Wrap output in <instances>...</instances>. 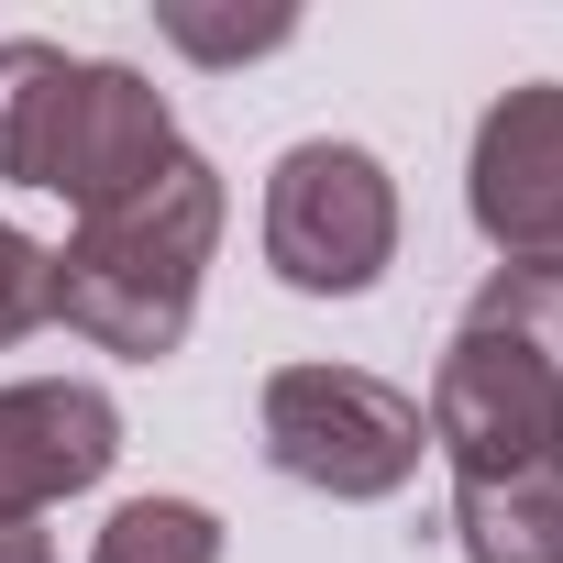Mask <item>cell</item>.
<instances>
[{
  "mask_svg": "<svg viewBox=\"0 0 563 563\" xmlns=\"http://www.w3.org/2000/svg\"><path fill=\"white\" fill-rule=\"evenodd\" d=\"M464 321L497 332V343H519V354H541V365H563V254H541V265H486V288L464 299Z\"/></svg>",
  "mask_w": 563,
  "mask_h": 563,
  "instance_id": "obj_9",
  "label": "cell"
},
{
  "mask_svg": "<svg viewBox=\"0 0 563 563\" xmlns=\"http://www.w3.org/2000/svg\"><path fill=\"white\" fill-rule=\"evenodd\" d=\"M254 431H265V464L288 486H321L343 508L398 497L420 475V453H431L420 398L365 376V365H276L265 398H254Z\"/></svg>",
  "mask_w": 563,
  "mask_h": 563,
  "instance_id": "obj_3",
  "label": "cell"
},
{
  "mask_svg": "<svg viewBox=\"0 0 563 563\" xmlns=\"http://www.w3.org/2000/svg\"><path fill=\"white\" fill-rule=\"evenodd\" d=\"M552 398H563V365H541V354H519V343L453 321L420 420H431V453H442L453 475H519V464L552 453Z\"/></svg>",
  "mask_w": 563,
  "mask_h": 563,
  "instance_id": "obj_5",
  "label": "cell"
},
{
  "mask_svg": "<svg viewBox=\"0 0 563 563\" xmlns=\"http://www.w3.org/2000/svg\"><path fill=\"white\" fill-rule=\"evenodd\" d=\"M210 243H221V166L177 144L166 177H144L133 199H111V210H89L67 232V254H56V321L89 332L122 365L177 354L188 321H199Z\"/></svg>",
  "mask_w": 563,
  "mask_h": 563,
  "instance_id": "obj_1",
  "label": "cell"
},
{
  "mask_svg": "<svg viewBox=\"0 0 563 563\" xmlns=\"http://www.w3.org/2000/svg\"><path fill=\"white\" fill-rule=\"evenodd\" d=\"M464 210L508 265L563 254V78H530L486 100L475 155H464Z\"/></svg>",
  "mask_w": 563,
  "mask_h": 563,
  "instance_id": "obj_6",
  "label": "cell"
},
{
  "mask_svg": "<svg viewBox=\"0 0 563 563\" xmlns=\"http://www.w3.org/2000/svg\"><path fill=\"white\" fill-rule=\"evenodd\" d=\"M453 541L464 563H563V475H453Z\"/></svg>",
  "mask_w": 563,
  "mask_h": 563,
  "instance_id": "obj_8",
  "label": "cell"
},
{
  "mask_svg": "<svg viewBox=\"0 0 563 563\" xmlns=\"http://www.w3.org/2000/svg\"><path fill=\"white\" fill-rule=\"evenodd\" d=\"M45 321H56V254L23 221H0V343H23Z\"/></svg>",
  "mask_w": 563,
  "mask_h": 563,
  "instance_id": "obj_11",
  "label": "cell"
},
{
  "mask_svg": "<svg viewBox=\"0 0 563 563\" xmlns=\"http://www.w3.org/2000/svg\"><path fill=\"white\" fill-rule=\"evenodd\" d=\"M166 45H188V56H210V67H232V56H276L299 23L288 12H243V23H221V12H199V0H166Z\"/></svg>",
  "mask_w": 563,
  "mask_h": 563,
  "instance_id": "obj_12",
  "label": "cell"
},
{
  "mask_svg": "<svg viewBox=\"0 0 563 563\" xmlns=\"http://www.w3.org/2000/svg\"><path fill=\"white\" fill-rule=\"evenodd\" d=\"M166 166H177V111L144 67L67 56V45H34V34L0 45V177L12 188H56L89 221Z\"/></svg>",
  "mask_w": 563,
  "mask_h": 563,
  "instance_id": "obj_2",
  "label": "cell"
},
{
  "mask_svg": "<svg viewBox=\"0 0 563 563\" xmlns=\"http://www.w3.org/2000/svg\"><path fill=\"white\" fill-rule=\"evenodd\" d=\"M89 563H221V519L199 497H122L100 519Z\"/></svg>",
  "mask_w": 563,
  "mask_h": 563,
  "instance_id": "obj_10",
  "label": "cell"
},
{
  "mask_svg": "<svg viewBox=\"0 0 563 563\" xmlns=\"http://www.w3.org/2000/svg\"><path fill=\"white\" fill-rule=\"evenodd\" d=\"M111 464H122V409L89 376L0 387V519H45L56 497H89Z\"/></svg>",
  "mask_w": 563,
  "mask_h": 563,
  "instance_id": "obj_7",
  "label": "cell"
},
{
  "mask_svg": "<svg viewBox=\"0 0 563 563\" xmlns=\"http://www.w3.org/2000/svg\"><path fill=\"white\" fill-rule=\"evenodd\" d=\"M541 464H552V475H563V398H552V453H541Z\"/></svg>",
  "mask_w": 563,
  "mask_h": 563,
  "instance_id": "obj_14",
  "label": "cell"
},
{
  "mask_svg": "<svg viewBox=\"0 0 563 563\" xmlns=\"http://www.w3.org/2000/svg\"><path fill=\"white\" fill-rule=\"evenodd\" d=\"M0 563H56V541L34 519H0Z\"/></svg>",
  "mask_w": 563,
  "mask_h": 563,
  "instance_id": "obj_13",
  "label": "cell"
},
{
  "mask_svg": "<svg viewBox=\"0 0 563 563\" xmlns=\"http://www.w3.org/2000/svg\"><path fill=\"white\" fill-rule=\"evenodd\" d=\"M265 265L288 276L299 299H365L398 265V177L365 144H288L265 177Z\"/></svg>",
  "mask_w": 563,
  "mask_h": 563,
  "instance_id": "obj_4",
  "label": "cell"
}]
</instances>
